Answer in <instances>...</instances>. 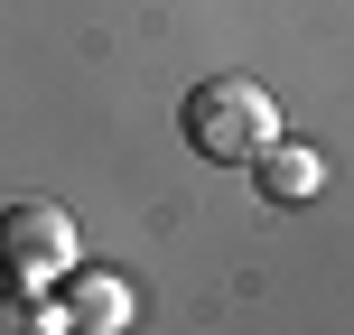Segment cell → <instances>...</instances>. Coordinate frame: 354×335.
I'll use <instances>...</instances> for the list:
<instances>
[{
  "mask_svg": "<svg viewBox=\"0 0 354 335\" xmlns=\"http://www.w3.org/2000/svg\"><path fill=\"white\" fill-rule=\"evenodd\" d=\"M252 159H261V195H270V205H299V195H317V177H326V159H317V149H252Z\"/></svg>",
  "mask_w": 354,
  "mask_h": 335,
  "instance_id": "4",
  "label": "cell"
},
{
  "mask_svg": "<svg viewBox=\"0 0 354 335\" xmlns=\"http://www.w3.org/2000/svg\"><path fill=\"white\" fill-rule=\"evenodd\" d=\"M75 270V214L56 205H0V280L37 289V280H66Z\"/></svg>",
  "mask_w": 354,
  "mask_h": 335,
  "instance_id": "2",
  "label": "cell"
},
{
  "mask_svg": "<svg viewBox=\"0 0 354 335\" xmlns=\"http://www.w3.org/2000/svg\"><path fill=\"white\" fill-rule=\"evenodd\" d=\"M37 326H56V317H37L19 289H0V335H37Z\"/></svg>",
  "mask_w": 354,
  "mask_h": 335,
  "instance_id": "5",
  "label": "cell"
},
{
  "mask_svg": "<svg viewBox=\"0 0 354 335\" xmlns=\"http://www.w3.org/2000/svg\"><path fill=\"white\" fill-rule=\"evenodd\" d=\"M56 326H84V335H122L131 326V289L112 270H66V317Z\"/></svg>",
  "mask_w": 354,
  "mask_h": 335,
  "instance_id": "3",
  "label": "cell"
},
{
  "mask_svg": "<svg viewBox=\"0 0 354 335\" xmlns=\"http://www.w3.org/2000/svg\"><path fill=\"white\" fill-rule=\"evenodd\" d=\"M270 140V93L252 75H214L187 93V149L196 159H252Z\"/></svg>",
  "mask_w": 354,
  "mask_h": 335,
  "instance_id": "1",
  "label": "cell"
}]
</instances>
